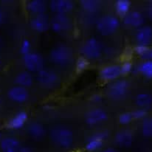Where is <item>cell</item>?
Instances as JSON below:
<instances>
[{
    "label": "cell",
    "mask_w": 152,
    "mask_h": 152,
    "mask_svg": "<svg viewBox=\"0 0 152 152\" xmlns=\"http://www.w3.org/2000/svg\"><path fill=\"white\" fill-rule=\"evenodd\" d=\"M23 64L26 70L30 72H39L44 69L45 60L42 55L38 53L31 52L23 56Z\"/></svg>",
    "instance_id": "obj_7"
},
{
    "label": "cell",
    "mask_w": 152,
    "mask_h": 152,
    "mask_svg": "<svg viewBox=\"0 0 152 152\" xmlns=\"http://www.w3.org/2000/svg\"><path fill=\"white\" fill-rule=\"evenodd\" d=\"M89 66V61L84 57H80L75 62V68L77 72H83Z\"/></svg>",
    "instance_id": "obj_29"
},
{
    "label": "cell",
    "mask_w": 152,
    "mask_h": 152,
    "mask_svg": "<svg viewBox=\"0 0 152 152\" xmlns=\"http://www.w3.org/2000/svg\"><path fill=\"white\" fill-rule=\"evenodd\" d=\"M145 17L142 13L137 10L130 11L124 17V23L127 27L132 28H140L144 25Z\"/></svg>",
    "instance_id": "obj_16"
},
{
    "label": "cell",
    "mask_w": 152,
    "mask_h": 152,
    "mask_svg": "<svg viewBox=\"0 0 152 152\" xmlns=\"http://www.w3.org/2000/svg\"><path fill=\"white\" fill-rule=\"evenodd\" d=\"M33 81H34V78H33V75L31 72L27 70L19 72L15 78L16 85L27 88V89L33 85Z\"/></svg>",
    "instance_id": "obj_22"
},
{
    "label": "cell",
    "mask_w": 152,
    "mask_h": 152,
    "mask_svg": "<svg viewBox=\"0 0 152 152\" xmlns=\"http://www.w3.org/2000/svg\"><path fill=\"white\" fill-rule=\"evenodd\" d=\"M0 64H1V60H0Z\"/></svg>",
    "instance_id": "obj_40"
},
{
    "label": "cell",
    "mask_w": 152,
    "mask_h": 152,
    "mask_svg": "<svg viewBox=\"0 0 152 152\" xmlns=\"http://www.w3.org/2000/svg\"><path fill=\"white\" fill-rule=\"evenodd\" d=\"M72 152H74V151H72Z\"/></svg>",
    "instance_id": "obj_41"
},
{
    "label": "cell",
    "mask_w": 152,
    "mask_h": 152,
    "mask_svg": "<svg viewBox=\"0 0 152 152\" xmlns=\"http://www.w3.org/2000/svg\"><path fill=\"white\" fill-rule=\"evenodd\" d=\"M81 53L83 57L88 60H96L102 56L103 47L101 42L95 38L88 39L83 43L81 48Z\"/></svg>",
    "instance_id": "obj_4"
},
{
    "label": "cell",
    "mask_w": 152,
    "mask_h": 152,
    "mask_svg": "<svg viewBox=\"0 0 152 152\" xmlns=\"http://www.w3.org/2000/svg\"><path fill=\"white\" fill-rule=\"evenodd\" d=\"M101 152H121V151L115 148H107L103 149Z\"/></svg>",
    "instance_id": "obj_36"
},
{
    "label": "cell",
    "mask_w": 152,
    "mask_h": 152,
    "mask_svg": "<svg viewBox=\"0 0 152 152\" xmlns=\"http://www.w3.org/2000/svg\"><path fill=\"white\" fill-rule=\"evenodd\" d=\"M120 66L122 75H129L134 70V65L130 60H125Z\"/></svg>",
    "instance_id": "obj_31"
},
{
    "label": "cell",
    "mask_w": 152,
    "mask_h": 152,
    "mask_svg": "<svg viewBox=\"0 0 152 152\" xmlns=\"http://www.w3.org/2000/svg\"><path fill=\"white\" fill-rule=\"evenodd\" d=\"M72 27V22L67 15L56 14L50 21V27L56 33L68 31Z\"/></svg>",
    "instance_id": "obj_9"
},
{
    "label": "cell",
    "mask_w": 152,
    "mask_h": 152,
    "mask_svg": "<svg viewBox=\"0 0 152 152\" xmlns=\"http://www.w3.org/2000/svg\"><path fill=\"white\" fill-rule=\"evenodd\" d=\"M19 152H33L30 148H27V147H22Z\"/></svg>",
    "instance_id": "obj_37"
},
{
    "label": "cell",
    "mask_w": 152,
    "mask_h": 152,
    "mask_svg": "<svg viewBox=\"0 0 152 152\" xmlns=\"http://www.w3.org/2000/svg\"><path fill=\"white\" fill-rule=\"evenodd\" d=\"M135 103L138 108L148 109L152 106V95L148 92H141L137 95Z\"/></svg>",
    "instance_id": "obj_23"
},
{
    "label": "cell",
    "mask_w": 152,
    "mask_h": 152,
    "mask_svg": "<svg viewBox=\"0 0 152 152\" xmlns=\"http://www.w3.org/2000/svg\"><path fill=\"white\" fill-rule=\"evenodd\" d=\"M50 138L53 143L61 148H69L74 142V135L68 128L57 127L51 131Z\"/></svg>",
    "instance_id": "obj_1"
},
{
    "label": "cell",
    "mask_w": 152,
    "mask_h": 152,
    "mask_svg": "<svg viewBox=\"0 0 152 152\" xmlns=\"http://www.w3.org/2000/svg\"><path fill=\"white\" fill-rule=\"evenodd\" d=\"M120 21L117 16L112 14H106L98 19L96 29L102 36H112L119 29Z\"/></svg>",
    "instance_id": "obj_2"
},
{
    "label": "cell",
    "mask_w": 152,
    "mask_h": 152,
    "mask_svg": "<svg viewBox=\"0 0 152 152\" xmlns=\"http://www.w3.org/2000/svg\"><path fill=\"white\" fill-rule=\"evenodd\" d=\"M136 69L137 72L146 78H152V61H142Z\"/></svg>",
    "instance_id": "obj_26"
},
{
    "label": "cell",
    "mask_w": 152,
    "mask_h": 152,
    "mask_svg": "<svg viewBox=\"0 0 152 152\" xmlns=\"http://www.w3.org/2000/svg\"><path fill=\"white\" fill-rule=\"evenodd\" d=\"M132 3L129 0H118L115 4V9L117 14L123 18L131 11Z\"/></svg>",
    "instance_id": "obj_24"
},
{
    "label": "cell",
    "mask_w": 152,
    "mask_h": 152,
    "mask_svg": "<svg viewBox=\"0 0 152 152\" xmlns=\"http://www.w3.org/2000/svg\"><path fill=\"white\" fill-rule=\"evenodd\" d=\"M0 148L1 152H19L22 147L17 138L6 137L0 141Z\"/></svg>",
    "instance_id": "obj_20"
},
{
    "label": "cell",
    "mask_w": 152,
    "mask_h": 152,
    "mask_svg": "<svg viewBox=\"0 0 152 152\" xmlns=\"http://www.w3.org/2000/svg\"><path fill=\"white\" fill-rule=\"evenodd\" d=\"M142 133L147 138H152V118H146L142 123Z\"/></svg>",
    "instance_id": "obj_28"
},
{
    "label": "cell",
    "mask_w": 152,
    "mask_h": 152,
    "mask_svg": "<svg viewBox=\"0 0 152 152\" xmlns=\"http://www.w3.org/2000/svg\"><path fill=\"white\" fill-rule=\"evenodd\" d=\"M135 39L137 45L151 46L152 44V27L149 25H143L137 30Z\"/></svg>",
    "instance_id": "obj_15"
},
{
    "label": "cell",
    "mask_w": 152,
    "mask_h": 152,
    "mask_svg": "<svg viewBox=\"0 0 152 152\" xmlns=\"http://www.w3.org/2000/svg\"><path fill=\"white\" fill-rule=\"evenodd\" d=\"M1 133H0V139H1Z\"/></svg>",
    "instance_id": "obj_39"
},
{
    "label": "cell",
    "mask_w": 152,
    "mask_h": 152,
    "mask_svg": "<svg viewBox=\"0 0 152 152\" xmlns=\"http://www.w3.org/2000/svg\"><path fill=\"white\" fill-rule=\"evenodd\" d=\"M30 25L34 31L42 33L49 30L50 27V21L46 13H45L33 16L30 20Z\"/></svg>",
    "instance_id": "obj_13"
},
{
    "label": "cell",
    "mask_w": 152,
    "mask_h": 152,
    "mask_svg": "<svg viewBox=\"0 0 152 152\" xmlns=\"http://www.w3.org/2000/svg\"><path fill=\"white\" fill-rule=\"evenodd\" d=\"M74 6L71 0H52L49 3L50 9L55 14L67 15L73 10Z\"/></svg>",
    "instance_id": "obj_12"
},
{
    "label": "cell",
    "mask_w": 152,
    "mask_h": 152,
    "mask_svg": "<svg viewBox=\"0 0 152 152\" xmlns=\"http://www.w3.org/2000/svg\"><path fill=\"white\" fill-rule=\"evenodd\" d=\"M27 120H28V115L27 112L21 111L15 114L7 121V128L12 130H19L25 126Z\"/></svg>",
    "instance_id": "obj_18"
},
{
    "label": "cell",
    "mask_w": 152,
    "mask_h": 152,
    "mask_svg": "<svg viewBox=\"0 0 152 152\" xmlns=\"http://www.w3.org/2000/svg\"><path fill=\"white\" fill-rule=\"evenodd\" d=\"M147 14H148L149 19H151L152 20V3H150L148 4V7H147Z\"/></svg>",
    "instance_id": "obj_35"
},
{
    "label": "cell",
    "mask_w": 152,
    "mask_h": 152,
    "mask_svg": "<svg viewBox=\"0 0 152 152\" xmlns=\"http://www.w3.org/2000/svg\"><path fill=\"white\" fill-rule=\"evenodd\" d=\"M133 116H132V112H123L122 114H121L118 118V121H119L120 124L123 126H127L129 124H130L133 121Z\"/></svg>",
    "instance_id": "obj_30"
},
{
    "label": "cell",
    "mask_w": 152,
    "mask_h": 152,
    "mask_svg": "<svg viewBox=\"0 0 152 152\" xmlns=\"http://www.w3.org/2000/svg\"><path fill=\"white\" fill-rule=\"evenodd\" d=\"M48 3L43 0H31L26 4V10L34 16L45 14L48 7Z\"/></svg>",
    "instance_id": "obj_19"
},
{
    "label": "cell",
    "mask_w": 152,
    "mask_h": 152,
    "mask_svg": "<svg viewBox=\"0 0 152 152\" xmlns=\"http://www.w3.org/2000/svg\"><path fill=\"white\" fill-rule=\"evenodd\" d=\"M129 83L125 79H118L110 83L108 86L107 93L109 98L115 101H120L129 93Z\"/></svg>",
    "instance_id": "obj_5"
},
{
    "label": "cell",
    "mask_w": 152,
    "mask_h": 152,
    "mask_svg": "<svg viewBox=\"0 0 152 152\" xmlns=\"http://www.w3.org/2000/svg\"><path fill=\"white\" fill-rule=\"evenodd\" d=\"M7 96L10 101L15 103H25L29 98L28 89L27 88L16 85L7 91Z\"/></svg>",
    "instance_id": "obj_14"
},
{
    "label": "cell",
    "mask_w": 152,
    "mask_h": 152,
    "mask_svg": "<svg viewBox=\"0 0 152 152\" xmlns=\"http://www.w3.org/2000/svg\"><path fill=\"white\" fill-rule=\"evenodd\" d=\"M50 59L53 64L58 66H67L73 60L72 50L65 45H59L50 52Z\"/></svg>",
    "instance_id": "obj_3"
},
{
    "label": "cell",
    "mask_w": 152,
    "mask_h": 152,
    "mask_svg": "<svg viewBox=\"0 0 152 152\" xmlns=\"http://www.w3.org/2000/svg\"><path fill=\"white\" fill-rule=\"evenodd\" d=\"M133 141V134L129 129H122L115 134V142L120 148H129L132 146Z\"/></svg>",
    "instance_id": "obj_17"
},
{
    "label": "cell",
    "mask_w": 152,
    "mask_h": 152,
    "mask_svg": "<svg viewBox=\"0 0 152 152\" xmlns=\"http://www.w3.org/2000/svg\"><path fill=\"white\" fill-rule=\"evenodd\" d=\"M82 8L89 13H95L101 8V3L98 0H82L80 1Z\"/></svg>",
    "instance_id": "obj_27"
},
{
    "label": "cell",
    "mask_w": 152,
    "mask_h": 152,
    "mask_svg": "<svg viewBox=\"0 0 152 152\" xmlns=\"http://www.w3.org/2000/svg\"><path fill=\"white\" fill-rule=\"evenodd\" d=\"M3 19H4V16H3L2 13H1V12L0 11V25H1V24L2 23Z\"/></svg>",
    "instance_id": "obj_38"
},
{
    "label": "cell",
    "mask_w": 152,
    "mask_h": 152,
    "mask_svg": "<svg viewBox=\"0 0 152 152\" xmlns=\"http://www.w3.org/2000/svg\"><path fill=\"white\" fill-rule=\"evenodd\" d=\"M91 101L92 102V103H101V102L103 101V96L101 95V94H94L93 95H92V97H91Z\"/></svg>",
    "instance_id": "obj_34"
},
{
    "label": "cell",
    "mask_w": 152,
    "mask_h": 152,
    "mask_svg": "<svg viewBox=\"0 0 152 152\" xmlns=\"http://www.w3.org/2000/svg\"><path fill=\"white\" fill-rule=\"evenodd\" d=\"M27 132L30 137L36 140H42L46 134V130L42 124L39 122H33L29 124Z\"/></svg>",
    "instance_id": "obj_21"
},
{
    "label": "cell",
    "mask_w": 152,
    "mask_h": 152,
    "mask_svg": "<svg viewBox=\"0 0 152 152\" xmlns=\"http://www.w3.org/2000/svg\"><path fill=\"white\" fill-rule=\"evenodd\" d=\"M107 118V113L101 108H94L90 109L85 115V121L89 126H96L101 124L105 122Z\"/></svg>",
    "instance_id": "obj_11"
},
{
    "label": "cell",
    "mask_w": 152,
    "mask_h": 152,
    "mask_svg": "<svg viewBox=\"0 0 152 152\" xmlns=\"http://www.w3.org/2000/svg\"><path fill=\"white\" fill-rule=\"evenodd\" d=\"M134 52L142 61H152V46L136 45Z\"/></svg>",
    "instance_id": "obj_25"
},
{
    "label": "cell",
    "mask_w": 152,
    "mask_h": 152,
    "mask_svg": "<svg viewBox=\"0 0 152 152\" xmlns=\"http://www.w3.org/2000/svg\"><path fill=\"white\" fill-rule=\"evenodd\" d=\"M31 49L32 46L30 41L28 39H24L21 43L20 48H19V50H20V53H22V56H24L31 53Z\"/></svg>",
    "instance_id": "obj_33"
},
{
    "label": "cell",
    "mask_w": 152,
    "mask_h": 152,
    "mask_svg": "<svg viewBox=\"0 0 152 152\" xmlns=\"http://www.w3.org/2000/svg\"><path fill=\"white\" fill-rule=\"evenodd\" d=\"M132 114L134 120H144L145 118H146L147 115H148V111L146 109L137 108L133 112H132Z\"/></svg>",
    "instance_id": "obj_32"
},
{
    "label": "cell",
    "mask_w": 152,
    "mask_h": 152,
    "mask_svg": "<svg viewBox=\"0 0 152 152\" xmlns=\"http://www.w3.org/2000/svg\"><path fill=\"white\" fill-rule=\"evenodd\" d=\"M100 77L103 81L112 82L118 80L122 76L121 66L119 64H109L104 66L99 73Z\"/></svg>",
    "instance_id": "obj_10"
},
{
    "label": "cell",
    "mask_w": 152,
    "mask_h": 152,
    "mask_svg": "<svg viewBox=\"0 0 152 152\" xmlns=\"http://www.w3.org/2000/svg\"><path fill=\"white\" fill-rule=\"evenodd\" d=\"M37 81L39 84L46 89H55L60 84V77L54 71L44 69L37 73Z\"/></svg>",
    "instance_id": "obj_6"
},
{
    "label": "cell",
    "mask_w": 152,
    "mask_h": 152,
    "mask_svg": "<svg viewBox=\"0 0 152 152\" xmlns=\"http://www.w3.org/2000/svg\"><path fill=\"white\" fill-rule=\"evenodd\" d=\"M109 136L108 131L102 130L95 132L87 140L85 148L88 152H95L101 149L105 140Z\"/></svg>",
    "instance_id": "obj_8"
}]
</instances>
